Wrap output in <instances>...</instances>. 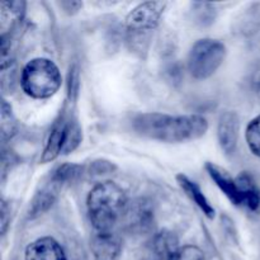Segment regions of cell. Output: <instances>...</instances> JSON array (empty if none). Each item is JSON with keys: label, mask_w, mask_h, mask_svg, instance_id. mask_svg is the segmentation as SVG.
I'll list each match as a JSON object with an SVG mask.
<instances>
[{"label": "cell", "mask_w": 260, "mask_h": 260, "mask_svg": "<svg viewBox=\"0 0 260 260\" xmlns=\"http://www.w3.org/2000/svg\"><path fill=\"white\" fill-rule=\"evenodd\" d=\"M139 136L165 144H182L205 136L208 121L201 114L172 116L165 113H142L132 121Z\"/></svg>", "instance_id": "6da1fadb"}, {"label": "cell", "mask_w": 260, "mask_h": 260, "mask_svg": "<svg viewBox=\"0 0 260 260\" xmlns=\"http://www.w3.org/2000/svg\"><path fill=\"white\" fill-rule=\"evenodd\" d=\"M127 205L126 192L117 183L106 180L94 185L86 197V211L95 233L113 231Z\"/></svg>", "instance_id": "7a4b0ae2"}, {"label": "cell", "mask_w": 260, "mask_h": 260, "mask_svg": "<svg viewBox=\"0 0 260 260\" xmlns=\"http://www.w3.org/2000/svg\"><path fill=\"white\" fill-rule=\"evenodd\" d=\"M62 76L60 69L50 58L36 57L28 61L20 75V86L33 99H47L61 88Z\"/></svg>", "instance_id": "3957f363"}, {"label": "cell", "mask_w": 260, "mask_h": 260, "mask_svg": "<svg viewBox=\"0 0 260 260\" xmlns=\"http://www.w3.org/2000/svg\"><path fill=\"white\" fill-rule=\"evenodd\" d=\"M226 46L212 38L198 40L188 55V71L197 80L211 78L226 58Z\"/></svg>", "instance_id": "277c9868"}, {"label": "cell", "mask_w": 260, "mask_h": 260, "mask_svg": "<svg viewBox=\"0 0 260 260\" xmlns=\"http://www.w3.org/2000/svg\"><path fill=\"white\" fill-rule=\"evenodd\" d=\"M168 4L165 2H145L127 14L124 25L135 37L151 32L159 25Z\"/></svg>", "instance_id": "5b68a950"}, {"label": "cell", "mask_w": 260, "mask_h": 260, "mask_svg": "<svg viewBox=\"0 0 260 260\" xmlns=\"http://www.w3.org/2000/svg\"><path fill=\"white\" fill-rule=\"evenodd\" d=\"M65 184H68V182L62 177L60 170L56 168L52 172V174L50 175V178L36 192L33 200L30 201L29 210H28V217L35 218L37 216L45 213L47 210H50L53 206V203L57 201L60 192L62 190Z\"/></svg>", "instance_id": "8992f818"}, {"label": "cell", "mask_w": 260, "mask_h": 260, "mask_svg": "<svg viewBox=\"0 0 260 260\" xmlns=\"http://www.w3.org/2000/svg\"><path fill=\"white\" fill-rule=\"evenodd\" d=\"M122 221L127 233L136 234V235L146 234L154 226V208L151 203L144 198L135 200L127 205Z\"/></svg>", "instance_id": "52a82bcc"}, {"label": "cell", "mask_w": 260, "mask_h": 260, "mask_svg": "<svg viewBox=\"0 0 260 260\" xmlns=\"http://www.w3.org/2000/svg\"><path fill=\"white\" fill-rule=\"evenodd\" d=\"M240 135V118L235 111H225L221 113L217 123V139L222 151L233 155L238 147Z\"/></svg>", "instance_id": "ba28073f"}, {"label": "cell", "mask_w": 260, "mask_h": 260, "mask_svg": "<svg viewBox=\"0 0 260 260\" xmlns=\"http://www.w3.org/2000/svg\"><path fill=\"white\" fill-rule=\"evenodd\" d=\"M122 239L114 231L95 233L90 240L94 260H118L122 254Z\"/></svg>", "instance_id": "9c48e42d"}, {"label": "cell", "mask_w": 260, "mask_h": 260, "mask_svg": "<svg viewBox=\"0 0 260 260\" xmlns=\"http://www.w3.org/2000/svg\"><path fill=\"white\" fill-rule=\"evenodd\" d=\"M25 260H69L65 250L51 236H43L32 241L25 248Z\"/></svg>", "instance_id": "30bf717a"}, {"label": "cell", "mask_w": 260, "mask_h": 260, "mask_svg": "<svg viewBox=\"0 0 260 260\" xmlns=\"http://www.w3.org/2000/svg\"><path fill=\"white\" fill-rule=\"evenodd\" d=\"M68 119L69 117H66L65 113H62L60 116V118L53 123L52 128H51L50 131V135H48L47 137V141H46L42 156H41V162H42V164L53 161L56 157L62 155V147L63 141H65V132Z\"/></svg>", "instance_id": "8fae6325"}, {"label": "cell", "mask_w": 260, "mask_h": 260, "mask_svg": "<svg viewBox=\"0 0 260 260\" xmlns=\"http://www.w3.org/2000/svg\"><path fill=\"white\" fill-rule=\"evenodd\" d=\"M206 170L210 174V177L212 178L213 182L216 183V185L220 188L221 192L229 198V201L233 205L241 206V193L240 189H239V184L236 179H234L226 170L217 167L213 162H207L206 164Z\"/></svg>", "instance_id": "7c38bea8"}, {"label": "cell", "mask_w": 260, "mask_h": 260, "mask_svg": "<svg viewBox=\"0 0 260 260\" xmlns=\"http://www.w3.org/2000/svg\"><path fill=\"white\" fill-rule=\"evenodd\" d=\"M177 182L180 185L183 190L185 192V194L196 203L198 208L203 212V215L206 217H208L210 220H213L216 216V211L213 208V206L211 205V202L208 201V198L206 197L205 193L202 192L200 185L196 182L190 180L187 175L184 174H178L177 175Z\"/></svg>", "instance_id": "4fadbf2b"}, {"label": "cell", "mask_w": 260, "mask_h": 260, "mask_svg": "<svg viewBox=\"0 0 260 260\" xmlns=\"http://www.w3.org/2000/svg\"><path fill=\"white\" fill-rule=\"evenodd\" d=\"M179 241L172 231H160L152 238L151 240V250L152 256L156 260H168L169 256L179 248Z\"/></svg>", "instance_id": "5bb4252c"}, {"label": "cell", "mask_w": 260, "mask_h": 260, "mask_svg": "<svg viewBox=\"0 0 260 260\" xmlns=\"http://www.w3.org/2000/svg\"><path fill=\"white\" fill-rule=\"evenodd\" d=\"M236 182H238L239 189L241 193V206L249 208L253 212L258 211L260 207V190L256 187L251 175L248 173H241L236 178Z\"/></svg>", "instance_id": "9a60e30c"}, {"label": "cell", "mask_w": 260, "mask_h": 260, "mask_svg": "<svg viewBox=\"0 0 260 260\" xmlns=\"http://www.w3.org/2000/svg\"><path fill=\"white\" fill-rule=\"evenodd\" d=\"M24 12V2H0V25L3 35H7V32L23 19Z\"/></svg>", "instance_id": "2e32d148"}, {"label": "cell", "mask_w": 260, "mask_h": 260, "mask_svg": "<svg viewBox=\"0 0 260 260\" xmlns=\"http://www.w3.org/2000/svg\"><path fill=\"white\" fill-rule=\"evenodd\" d=\"M0 129H2L3 142L12 139L17 132V119L13 114L12 106L5 99L2 101L0 106Z\"/></svg>", "instance_id": "e0dca14e"}, {"label": "cell", "mask_w": 260, "mask_h": 260, "mask_svg": "<svg viewBox=\"0 0 260 260\" xmlns=\"http://www.w3.org/2000/svg\"><path fill=\"white\" fill-rule=\"evenodd\" d=\"M83 140V131L79 124L78 119L70 118L68 119V124H66V132H65V141H63L62 147V155H69L73 151H75L81 144Z\"/></svg>", "instance_id": "ac0fdd59"}, {"label": "cell", "mask_w": 260, "mask_h": 260, "mask_svg": "<svg viewBox=\"0 0 260 260\" xmlns=\"http://www.w3.org/2000/svg\"><path fill=\"white\" fill-rule=\"evenodd\" d=\"M245 140L251 154L260 157V114L246 126Z\"/></svg>", "instance_id": "d6986e66"}, {"label": "cell", "mask_w": 260, "mask_h": 260, "mask_svg": "<svg viewBox=\"0 0 260 260\" xmlns=\"http://www.w3.org/2000/svg\"><path fill=\"white\" fill-rule=\"evenodd\" d=\"M168 260H206L202 249L196 245L179 246Z\"/></svg>", "instance_id": "ffe728a7"}, {"label": "cell", "mask_w": 260, "mask_h": 260, "mask_svg": "<svg viewBox=\"0 0 260 260\" xmlns=\"http://www.w3.org/2000/svg\"><path fill=\"white\" fill-rule=\"evenodd\" d=\"M79 89H80V73H79L78 66H73L69 71L68 79V96L73 103H75L78 98Z\"/></svg>", "instance_id": "44dd1931"}, {"label": "cell", "mask_w": 260, "mask_h": 260, "mask_svg": "<svg viewBox=\"0 0 260 260\" xmlns=\"http://www.w3.org/2000/svg\"><path fill=\"white\" fill-rule=\"evenodd\" d=\"M117 169L116 165L108 160H94L89 167V173L93 175H103L113 173Z\"/></svg>", "instance_id": "7402d4cb"}, {"label": "cell", "mask_w": 260, "mask_h": 260, "mask_svg": "<svg viewBox=\"0 0 260 260\" xmlns=\"http://www.w3.org/2000/svg\"><path fill=\"white\" fill-rule=\"evenodd\" d=\"M0 220H2V234L5 235L10 223V208L8 207L7 202L2 201V208H0Z\"/></svg>", "instance_id": "603a6c76"}, {"label": "cell", "mask_w": 260, "mask_h": 260, "mask_svg": "<svg viewBox=\"0 0 260 260\" xmlns=\"http://www.w3.org/2000/svg\"><path fill=\"white\" fill-rule=\"evenodd\" d=\"M58 7L69 15L76 14L79 10L83 8V3L81 2H61L58 3Z\"/></svg>", "instance_id": "cb8c5ba5"}]
</instances>
